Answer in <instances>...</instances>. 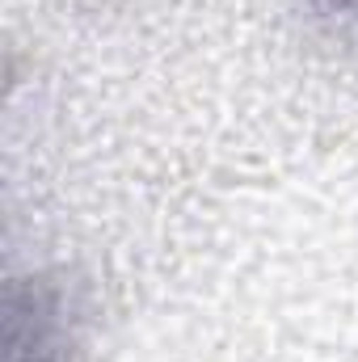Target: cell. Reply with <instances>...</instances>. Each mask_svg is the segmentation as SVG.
Wrapping results in <instances>:
<instances>
[{
    "label": "cell",
    "mask_w": 358,
    "mask_h": 362,
    "mask_svg": "<svg viewBox=\"0 0 358 362\" xmlns=\"http://www.w3.org/2000/svg\"><path fill=\"white\" fill-rule=\"evenodd\" d=\"M333 4H337V8H346L350 17H358V0H333Z\"/></svg>",
    "instance_id": "obj_1"
}]
</instances>
